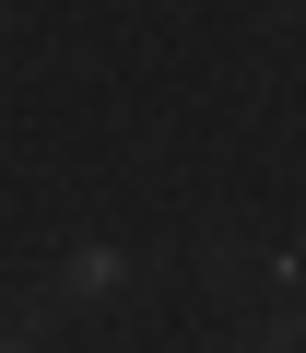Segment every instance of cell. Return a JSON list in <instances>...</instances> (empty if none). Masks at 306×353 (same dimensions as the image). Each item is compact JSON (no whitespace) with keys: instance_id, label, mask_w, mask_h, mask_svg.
Wrapping results in <instances>:
<instances>
[{"instance_id":"2","label":"cell","mask_w":306,"mask_h":353,"mask_svg":"<svg viewBox=\"0 0 306 353\" xmlns=\"http://www.w3.org/2000/svg\"><path fill=\"white\" fill-rule=\"evenodd\" d=\"M36 330H48V318H0V353H36Z\"/></svg>"},{"instance_id":"1","label":"cell","mask_w":306,"mask_h":353,"mask_svg":"<svg viewBox=\"0 0 306 353\" xmlns=\"http://www.w3.org/2000/svg\"><path fill=\"white\" fill-rule=\"evenodd\" d=\"M130 271H141V259H130V248H71V259H59V271H48V306H94V294H118V283H130Z\"/></svg>"}]
</instances>
